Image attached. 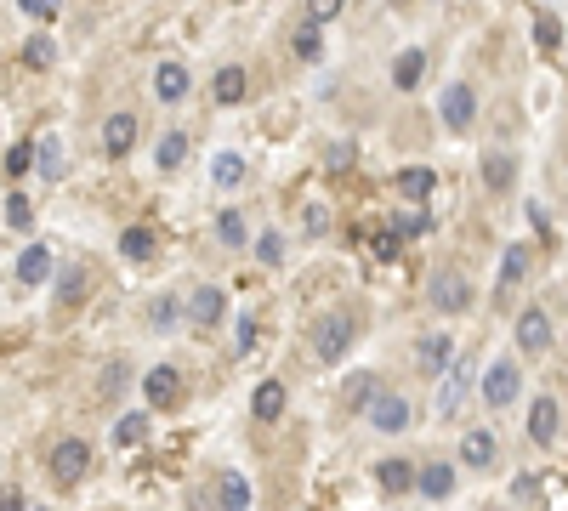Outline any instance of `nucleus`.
Returning a JSON list of instances; mask_svg holds the SVG:
<instances>
[{"instance_id": "obj_2", "label": "nucleus", "mask_w": 568, "mask_h": 511, "mask_svg": "<svg viewBox=\"0 0 568 511\" xmlns=\"http://www.w3.org/2000/svg\"><path fill=\"white\" fill-rule=\"evenodd\" d=\"M353 341H358V318L353 313H324L319 324H313V353H319V364H341Z\"/></svg>"}, {"instance_id": "obj_24", "label": "nucleus", "mask_w": 568, "mask_h": 511, "mask_svg": "<svg viewBox=\"0 0 568 511\" xmlns=\"http://www.w3.org/2000/svg\"><path fill=\"white\" fill-rule=\"evenodd\" d=\"M35 171L46 182H63V177H69V154H63V142H57V137H46L35 148Z\"/></svg>"}, {"instance_id": "obj_37", "label": "nucleus", "mask_w": 568, "mask_h": 511, "mask_svg": "<svg viewBox=\"0 0 568 511\" xmlns=\"http://www.w3.org/2000/svg\"><path fill=\"white\" fill-rule=\"evenodd\" d=\"M256 262H262V267H279L284 262V233L267 228L262 239H256Z\"/></svg>"}, {"instance_id": "obj_41", "label": "nucleus", "mask_w": 568, "mask_h": 511, "mask_svg": "<svg viewBox=\"0 0 568 511\" xmlns=\"http://www.w3.org/2000/svg\"><path fill=\"white\" fill-rule=\"evenodd\" d=\"M302 228L313 233V239H324V233H330V211H324V205H302Z\"/></svg>"}, {"instance_id": "obj_47", "label": "nucleus", "mask_w": 568, "mask_h": 511, "mask_svg": "<svg viewBox=\"0 0 568 511\" xmlns=\"http://www.w3.org/2000/svg\"><path fill=\"white\" fill-rule=\"evenodd\" d=\"M233 347H239V353H250V347H256V318H239V335H233Z\"/></svg>"}, {"instance_id": "obj_8", "label": "nucleus", "mask_w": 568, "mask_h": 511, "mask_svg": "<svg viewBox=\"0 0 568 511\" xmlns=\"http://www.w3.org/2000/svg\"><path fill=\"white\" fill-rule=\"evenodd\" d=\"M137 137H142L137 114H125V108H120V114H108V120H103V154L108 159H125L131 148H137Z\"/></svg>"}, {"instance_id": "obj_29", "label": "nucleus", "mask_w": 568, "mask_h": 511, "mask_svg": "<svg viewBox=\"0 0 568 511\" xmlns=\"http://www.w3.org/2000/svg\"><path fill=\"white\" fill-rule=\"evenodd\" d=\"M86 290H91L86 267H69V273L57 279V301H63V307H80V301H86Z\"/></svg>"}, {"instance_id": "obj_38", "label": "nucleus", "mask_w": 568, "mask_h": 511, "mask_svg": "<svg viewBox=\"0 0 568 511\" xmlns=\"http://www.w3.org/2000/svg\"><path fill=\"white\" fill-rule=\"evenodd\" d=\"M177 313H182V301H177V296H160L154 307H148V318H154V330H171V324H177Z\"/></svg>"}, {"instance_id": "obj_13", "label": "nucleus", "mask_w": 568, "mask_h": 511, "mask_svg": "<svg viewBox=\"0 0 568 511\" xmlns=\"http://www.w3.org/2000/svg\"><path fill=\"white\" fill-rule=\"evenodd\" d=\"M392 188H398L409 205H426V199H432V188H438V171H432V165H404Z\"/></svg>"}, {"instance_id": "obj_18", "label": "nucleus", "mask_w": 568, "mask_h": 511, "mask_svg": "<svg viewBox=\"0 0 568 511\" xmlns=\"http://www.w3.org/2000/svg\"><path fill=\"white\" fill-rule=\"evenodd\" d=\"M483 182H489L495 194H506V188L517 182V154H506V148H489V154H483Z\"/></svg>"}, {"instance_id": "obj_20", "label": "nucleus", "mask_w": 568, "mask_h": 511, "mask_svg": "<svg viewBox=\"0 0 568 511\" xmlns=\"http://www.w3.org/2000/svg\"><path fill=\"white\" fill-rule=\"evenodd\" d=\"M461 460L472 466V472H489L500 460V443H495V432H466V443H461Z\"/></svg>"}, {"instance_id": "obj_3", "label": "nucleus", "mask_w": 568, "mask_h": 511, "mask_svg": "<svg viewBox=\"0 0 568 511\" xmlns=\"http://www.w3.org/2000/svg\"><path fill=\"white\" fill-rule=\"evenodd\" d=\"M426 301H432V313L461 318L466 307H472V284H466V273H455V267H438V273L426 279Z\"/></svg>"}, {"instance_id": "obj_25", "label": "nucleus", "mask_w": 568, "mask_h": 511, "mask_svg": "<svg viewBox=\"0 0 568 511\" xmlns=\"http://www.w3.org/2000/svg\"><path fill=\"white\" fill-rule=\"evenodd\" d=\"M461 398H466V375L449 364V370L438 375V415H455V409H461Z\"/></svg>"}, {"instance_id": "obj_45", "label": "nucleus", "mask_w": 568, "mask_h": 511, "mask_svg": "<svg viewBox=\"0 0 568 511\" xmlns=\"http://www.w3.org/2000/svg\"><path fill=\"white\" fill-rule=\"evenodd\" d=\"M29 165H35V148H29V142H18V148L6 154V171H12V177H23Z\"/></svg>"}, {"instance_id": "obj_7", "label": "nucleus", "mask_w": 568, "mask_h": 511, "mask_svg": "<svg viewBox=\"0 0 568 511\" xmlns=\"http://www.w3.org/2000/svg\"><path fill=\"white\" fill-rule=\"evenodd\" d=\"M409 421H415V404H409V398H398V392H381V398H375L370 404V426L375 432H409Z\"/></svg>"}, {"instance_id": "obj_26", "label": "nucleus", "mask_w": 568, "mask_h": 511, "mask_svg": "<svg viewBox=\"0 0 568 511\" xmlns=\"http://www.w3.org/2000/svg\"><path fill=\"white\" fill-rule=\"evenodd\" d=\"M154 245H160V239H154V228H125L120 233V256H125V262H148V256H154Z\"/></svg>"}, {"instance_id": "obj_40", "label": "nucleus", "mask_w": 568, "mask_h": 511, "mask_svg": "<svg viewBox=\"0 0 568 511\" xmlns=\"http://www.w3.org/2000/svg\"><path fill=\"white\" fill-rule=\"evenodd\" d=\"M375 398H381V381H375V375H364V381L353 387V409H358V415H370Z\"/></svg>"}, {"instance_id": "obj_27", "label": "nucleus", "mask_w": 568, "mask_h": 511, "mask_svg": "<svg viewBox=\"0 0 568 511\" xmlns=\"http://www.w3.org/2000/svg\"><path fill=\"white\" fill-rule=\"evenodd\" d=\"M523 273H529V245H506V256H500V290L523 284Z\"/></svg>"}, {"instance_id": "obj_23", "label": "nucleus", "mask_w": 568, "mask_h": 511, "mask_svg": "<svg viewBox=\"0 0 568 511\" xmlns=\"http://www.w3.org/2000/svg\"><path fill=\"white\" fill-rule=\"evenodd\" d=\"M46 279H52V250H46V245H23L18 284H29V290H35V284H46Z\"/></svg>"}, {"instance_id": "obj_14", "label": "nucleus", "mask_w": 568, "mask_h": 511, "mask_svg": "<svg viewBox=\"0 0 568 511\" xmlns=\"http://www.w3.org/2000/svg\"><path fill=\"white\" fill-rule=\"evenodd\" d=\"M290 52H296V63H319L324 57V23L319 18L296 23V29H290Z\"/></svg>"}, {"instance_id": "obj_28", "label": "nucleus", "mask_w": 568, "mask_h": 511, "mask_svg": "<svg viewBox=\"0 0 568 511\" xmlns=\"http://www.w3.org/2000/svg\"><path fill=\"white\" fill-rule=\"evenodd\" d=\"M182 159H188V137H182V131H165L160 148H154V165H160V171H177Z\"/></svg>"}, {"instance_id": "obj_17", "label": "nucleus", "mask_w": 568, "mask_h": 511, "mask_svg": "<svg viewBox=\"0 0 568 511\" xmlns=\"http://www.w3.org/2000/svg\"><path fill=\"white\" fill-rule=\"evenodd\" d=\"M557 415H563V409H557V398H534V404H529V443H540V449H546V443L557 438Z\"/></svg>"}, {"instance_id": "obj_35", "label": "nucleus", "mask_w": 568, "mask_h": 511, "mask_svg": "<svg viewBox=\"0 0 568 511\" xmlns=\"http://www.w3.org/2000/svg\"><path fill=\"white\" fill-rule=\"evenodd\" d=\"M148 438V415H120V421H114V443H120V449H131V443H142Z\"/></svg>"}, {"instance_id": "obj_30", "label": "nucleus", "mask_w": 568, "mask_h": 511, "mask_svg": "<svg viewBox=\"0 0 568 511\" xmlns=\"http://www.w3.org/2000/svg\"><path fill=\"white\" fill-rule=\"evenodd\" d=\"M534 46H540V52H557V46H563V18H557V12H540V18H534Z\"/></svg>"}, {"instance_id": "obj_12", "label": "nucleus", "mask_w": 568, "mask_h": 511, "mask_svg": "<svg viewBox=\"0 0 568 511\" xmlns=\"http://www.w3.org/2000/svg\"><path fill=\"white\" fill-rule=\"evenodd\" d=\"M415 466H409L404 455H387V460H375V483H381V494H409L415 489Z\"/></svg>"}, {"instance_id": "obj_36", "label": "nucleus", "mask_w": 568, "mask_h": 511, "mask_svg": "<svg viewBox=\"0 0 568 511\" xmlns=\"http://www.w3.org/2000/svg\"><path fill=\"white\" fill-rule=\"evenodd\" d=\"M392 228L404 233V239H421V233H432V216H426V205H409V211L392 222Z\"/></svg>"}, {"instance_id": "obj_46", "label": "nucleus", "mask_w": 568, "mask_h": 511, "mask_svg": "<svg viewBox=\"0 0 568 511\" xmlns=\"http://www.w3.org/2000/svg\"><path fill=\"white\" fill-rule=\"evenodd\" d=\"M398 245H404V233H398V228H387L381 239H375V256H381V262H392V256H398Z\"/></svg>"}, {"instance_id": "obj_10", "label": "nucleus", "mask_w": 568, "mask_h": 511, "mask_svg": "<svg viewBox=\"0 0 568 511\" xmlns=\"http://www.w3.org/2000/svg\"><path fill=\"white\" fill-rule=\"evenodd\" d=\"M449 364H455V335H421V341H415V370L421 375L438 381Z\"/></svg>"}, {"instance_id": "obj_19", "label": "nucleus", "mask_w": 568, "mask_h": 511, "mask_svg": "<svg viewBox=\"0 0 568 511\" xmlns=\"http://www.w3.org/2000/svg\"><path fill=\"white\" fill-rule=\"evenodd\" d=\"M250 415H256V421H279L284 415V381H256V392H250Z\"/></svg>"}, {"instance_id": "obj_6", "label": "nucleus", "mask_w": 568, "mask_h": 511, "mask_svg": "<svg viewBox=\"0 0 568 511\" xmlns=\"http://www.w3.org/2000/svg\"><path fill=\"white\" fill-rule=\"evenodd\" d=\"M142 398H148V409H177L182 404V375L171 370V364L142 370Z\"/></svg>"}, {"instance_id": "obj_42", "label": "nucleus", "mask_w": 568, "mask_h": 511, "mask_svg": "<svg viewBox=\"0 0 568 511\" xmlns=\"http://www.w3.org/2000/svg\"><path fill=\"white\" fill-rule=\"evenodd\" d=\"M18 12H23V18H35V23H52L57 18V0H18Z\"/></svg>"}, {"instance_id": "obj_16", "label": "nucleus", "mask_w": 568, "mask_h": 511, "mask_svg": "<svg viewBox=\"0 0 568 511\" xmlns=\"http://www.w3.org/2000/svg\"><path fill=\"white\" fill-rule=\"evenodd\" d=\"M421 80H426V52H421V46H404V52L392 57V86L415 91Z\"/></svg>"}, {"instance_id": "obj_5", "label": "nucleus", "mask_w": 568, "mask_h": 511, "mask_svg": "<svg viewBox=\"0 0 568 511\" xmlns=\"http://www.w3.org/2000/svg\"><path fill=\"white\" fill-rule=\"evenodd\" d=\"M517 392H523V370H517L512 358H495V364L483 370V404L506 409V404H517Z\"/></svg>"}, {"instance_id": "obj_39", "label": "nucleus", "mask_w": 568, "mask_h": 511, "mask_svg": "<svg viewBox=\"0 0 568 511\" xmlns=\"http://www.w3.org/2000/svg\"><path fill=\"white\" fill-rule=\"evenodd\" d=\"M6 222H12V228H18V233H29V222H35V211H29V199H23V194H12V199H6Z\"/></svg>"}, {"instance_id": "obj_31", "label": "nucleus", "mask_w": 568, "mask_h": 511, "mask_svg": "<svg viewBox=\"0 0 568 511\" xmlns=\"http://www.w3.org/2000/svg\"><path fill=\"white\" fill-rule=\"evenodd\" d=\"M211 177H216V188H239V182H245V159H239V154H216L211 159Z\"/></svg>"}, {"instance_id": "obj_48", "label": "nucleus", "mask_w": 568, "mask_h": 511, "mask_svg": "<svg viewBox=\"0 0 568 511\" xmlns=\"http://www.w3.org/2000/svg\"><path fill=\"white\" fill-rule=\"evenodd\" d=\"M120 387H125V364H108V375H103V398H114Z\"/></svg>"}, {"instance_id": "obj_49", "label": "nucleus", "mask_w": 568, "mask_h": 511, "mask_svg": "<svg viewBox=\"0 0 568 511\" xmlns=\"http://www.w3.org/2000/svg\"><path fill=\"white\" fill-rule=\"evenodd\" d=\"M0 511H29V500L18 489H0Z\"/></svg>"}, {"instance_id": "obj_1", "label": "nucleus", "mask_w": 568, "mask_h": 511, "mask_svg": "<svg viewBox=\"0 0 568 511\" xmlns=\"http://www.w3.org/2000/svg\"><path fill=\"white\" fill-rule=\"evenodd\" d=\"M46 472H52L57 489H80L91 472V443L86 438H57L52 455H46Z\"/></svg>"}, {"instance_id": "obj_32", "label": "nucleus", "mask_w": 568, "mask_h": 511, "mask_svg": "<svg viewBox=\"0 0 568 511\" xmlns=\"http://www.w3.org/2000/svg\"><path fill=\"white\" fill-rule=\"evenodd\" d=\"M216 239H222L228 250H245V239H250V233H245V216H239V211H222V216H216Z\"/></svg>"}, {"instance_id": "obj_44", "label": "nucleus", "mask_w": 568, "mask_h": 511, "mask_svg": "<svg viewBox=\"0 0 568 511\" xmlns=\"http://www.w3.org/2000/svg\"><path fill=\"white\" fill-rule=\"evenodd\" d=\"M341 6H347V0H307V18L336 23V18H341Z\"/></svg>"}, {"instance_id": "obj_43", "label": "nucleus", "mask_w": 568, "mask_h": 511, "mask_svg": "<svg viewBox=\"0 0 568 511\" xmlns=\"http://www.w3.org/2000/svg\"><path fill=\"white\" fill-rule=\"evenodd\" d=\"M324 165H330V171H347V165H353V142H330V148H324Z\"/></svg>"}, {"instance_id": "obj_4", "label": "nucleus", "mask_w": 568, "mask_h": 511, "mask_svg": "<svg viewBox=\"0 0 568 511\" xmlns=\"http://www.w3.org/2000/svg\"><path fill=\"white\" fill-rule=\"evenodd\" d=\"M438 120L461 137V131H472V120H478V91L466 86V80H449L444 97H438Z\"/></svg>"}, {"instance_id": "obj_11", "label": "nucleus", "mask_w": 568, "mask_h": 511, "mask_svg": "<svg viewBox=\"0 0 568 511\" xmlns=\"http://www.w3.org/2000/svg\"><path fill=\"white\" fill-rule=\"evenodd\" d=\"M222 313H228V296H222L216 284H199L194 296H188V324H199V330L222 324Z\"/></svg>"}, {"instance_id": "obj_33", "label": "nucleus", "mask_w": 568, "mask_h": 511, "mask_svg": "<svg viewBox=\"0 0 568 511\" xmlns=\"http://www.w3.org/2000/svg\"><path fill=\"white\" fill-rule=\"evenodd\" d=\"M52 57H57L52 35H29L23 40V63H29V69H52Z\"/></svg>"}, {"instance_id": "obj_34", "label": "nucleus", "mask_w": 568, "mask_h": 511, "mask_svg": "<svg viewBox=\"0 0 568 511\" xmlns=\"http://www.w3.org/2000/svg\"><path fill=\"white\" fill-rule=\"evenodd\" d=\"M216 500L222 506H250V483L239 472H222V483H216Z\"/></svg>"}, {"instance_id": "obj_15", "label": "nucleus", "mask_w": 568, "mask_h": 511, "mask_svg": "<svg viewBox=\"0 0 568 511\" xmlns=\"http://www.w3.org/2000/svg\"><path fill=\"white\" fill-rule=\"evenodd\" d=\"M415 489H421L426 500H449V494H455V466H449V460H426L421 477H415Z\"/></svg>"}, {"instance_id": "obj_21", "label": "nucleus", "mask_w": 568, "mask_h": 511, "mask_svg": "<svg viewBox=\"0 0 568 511\" xmlns=\"http://www.w3.org/2000/svg\"><path fill=\"white\" fill-rule=\"evenodd\" d=\"M188 86H194V80H188L182 63H160V69H154V97H160V103H182Z\"/></svg>"}, {"instance_id": "obj_9", "label": "nucleus", "mask_w": 568, "mask_h": 511, "mask_svg": "<svg viewBox=\"0 0 568 511\" xmlns=\"http://www.w3.org/2000/svg\"><path fill=\"white\" fill-rule=\"evenodd\" d=\"M517 347H523L529 358H546V347H551L546 307H523V313H517Z\"/></svg>"}, {"instance_id": "obj_22", "label": "nucleus", "mask_w": 568, "mask_h": 511, "mask_svg": "<svg viewBox=\"0 0 568 511\" xmlns=\"http://www.w3.org/2000/svg\"><path fill=\"white\" fill-rule=\"evenodd\" d=\"M245 86H250V74L239 69V63H228V69H216V80H211V97L222 108H233V103H245Z\"/></svg>"}]
</instances>
